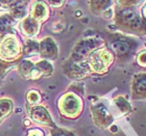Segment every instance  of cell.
<instances>
[{
    "instance_id": "obj_1",
    "label": "cell",
    "mask_w": 146,
    "mask_h": 136,
    "mask_svg": "<svg viewBox=\"0 0 146 136\" xmlns=\"http://www.w3.org/2000/svg\"><path fill=\"white\" fill-rule=\"evenodd\" d=\"M21 47L14 35L4 36L0 42V57L5 60H14L18 58Z\"/></svg>"
},
{
    "instance_id": "obj_2",
    "label": "cell",
    "mask_w": 146,
    "mask_h": 136,
    "mask_svg": "<svg viewBox=\"0 0 146 136\" xmlns=\"http://www.w3.org/2000/svg\"><path fill=\"white\" fill-rule=\"evenodd\" d=\"M61 108L65 113L74 116V114L78 113L80 110V101L74 96H67Z\"/></svg>"
},
{
    "instance_id": "obj_3",
    "label": "cell",
    "mask_w": 146,
    "mask_h": 136,
    "mask_svg": "<svg viewBox=\"0 0 146 136\" xmlns=\"http://www.w3.org/2000/svg\"><path fill=\"white\" fill-rule=\"evenodd\" d=\"M112 56L107 51H98L92 56V66L94 67L96 71H99L104 67H107V64H110L112 60Z\"/></svg>"
},
{
    "instance_id": "obj_4",
    "label": "cell",
    "mask_w": 146,
    "mask_h": 136,
    "mask_svg": "<svg viewBox=\"0 0 146 136\" xmlns=\"http://www.w3.org/2000/svg\"><path fill=\"white\" fill-rule=\"evenodd\" d=\"M40 52L45 58H55L58 49L51 39H45L40 44Z\"/></svg>"
},
{
    "instance_id": "obj_5",
    "label": "cell",
    "mask_w": 146,
    "mask_h": 136,
    "mask_svg": "<svg viewBox=\"0 0 146 136\" xmlns=\"http://www.w3.org/2000/svg\"><path fill=\"white\" fill-rule=\"evenodd\" d=\"M29 114L31 118L38 123H42L44 125H48V123H50V116L41 106H34L31 109H29Z\"/></svg>"
},
{
    "instance_id": "obj_6",
    "label": "cell",
    "mask_w": 146,
    "mask_h": 136,
    "mask_svg": "<svg viewBox=\"0 0 146 136\" xmlns=\"http://www.w3.org/2000/svg\"><path fill=\"white\" fill-rule=\"evenodd\" d=\"M39 23L34 20V19L31 18H26L25 20H23L21 24V29L23 30L26 35L28 36H34L38 34V31H39Z\"/></svg>"
},
{
    "instance_id": "obj_7",
    "label": "cell",
    "mask_w": 146,
    "mask_h": 136,
    "mask_svg": "<svg viewBox=\"0 0 146 136\" xmlns=\"http://www.w3.org/2000/svg\"><path fill=\"white\" fill-rule=\"evenodd\" d=\"M48 14V11H47V7H46L43 3L41 2H36L35 4V6L31 9V18L38 21H42L46 18V16Z\"/></svg>"
},
{
    "instance_id": "obj_8",
    "label": "cell",
    "mask_w": 146,
    "mask_h": 136,
    "mask_svg": "<svg viewBox=\"0 0 146 136\" xmlns=\"http://www.w3.org/2000/svg\"><path fill=\"white\" fill-rule=\"evenodd\" d=\"M34 69H35L34 64L29 60H24L20 64V71H21L22 74L25 75L26 77H29V76H31V72H33Z\"/></svg>"
},
{
    "instance_id": "obj_9",
    "label": "cell",
    "mask_w": 146,
    "mask_h": 136,
    "mask_svg": "<svg viewBox=\"0 0 146 136\" xmlns=\"http://www.w3.org/2000/svg\"><path fill=\"white\" fill-rule=\"evenodd\" d=\"M12 102L9 100H6V99L0 100V113L2 115L9 114L11 110H12Z\"/></svg>"
},
{
    "instance_id": "obj_10",
    "label": "cell",
    "mask_w": 146,
    "mask_h": 136,
    "mask_svg": "<svg viewBox=\"0 0 146 136\" xmlns=\"http://www.w3.org/2000/svg\"><path fill=\"white\" fill-rule=\"evenodd\" d=\"M113 49L115 50L117 53H124V52L128 51V44H126L125 42H122V41H119V42H116L113 44Z\"/></svg>"
},
{
    "instance_id": "obj_11",
    "label": "cell",
    "mask_w": 146,
    "mask_h": 136,
    "mask_svg": "<svg viewBox=\"0 0 146 136\" xmlns=\"http://www.w3.org/2000/svg\"><path fill=\"white\" fill-rule=\"evenodd\" d=\"M11 25H12V20L9 19V17L4 16V17L0 18V30L1 31H4L5 29H7Z\"/></svg>"
},
{
    "instance_id": "obj_12",
    "label": "cell",
    "mask_w": 146,
    "mask_h": 136,
    "mask_svg": "<svg viewBox=\"0 0 146 136\" xmlns=\"http://www.w3.org/2000/svg\"><path fill=\"white\" fill-rule=\"evenodd\" d=\"M40 100V95L36 93V91H31L29 94H28V101L31 103H33V104H35V103L39 102Z\"/></svg>"
},
{
    "instance_id": "obj_13",
    "label": "cell",
    "mask_w": 146,
    "mask_h": 136,
    "mask_svg": "<svg viewBox=\"0 0 146 136\" xmlns=\"http://www.w3.org/2000/svg\"><path fill=\"white\" fill-rule=\"evenodd\" d=\"M138 88L139 91H146V79H142L138 82Z\"/></svg>"
},
{
    "instance_id": "obj_14",
    "label": "cell",
    "mask_w": 146,
    "mask_h": 136,
    "mask_svg": "<svg viewBox=\"0 0 146 136\" xmlns=\"http://www.w3.org/2000/svg\"><path fill=\"white\" fill-rule=\"evenodd\" d=\"M42 131H39V130H33V131H29V133H28V136H43V134L41 133Z\"/></svg>"
},
{
    "instance_id": "obj_15",
    "label": "cell",
    "mask_w": 146,
    "mask_h": 136,
    "mask_svg": "<svg viewBox=\"0 0 146 136\" xmlns=\"http://www.w3.org/2000/svg\"><path fill=\"white\" fill-rule=\"evenodd\" d=\"M56 136H67V135H65V134H58V135H56Z\"/></svg>"
},
{
    "instance_id": "obj_16",
    "label": "cell",
    "mask_w": 146,
    "mask_h": 136,
    "mask_svg": "<svg viewBox=\"0 0 146 136\" xmlns=\"http://www.w3.org/2000/svg\"><path fill=\"white\" fill-rule=\"evenodd\" d=\"M2 116H3V115L1 114V113H0V120H1V118H2Z\"/></svg>"
}]
</instances>
